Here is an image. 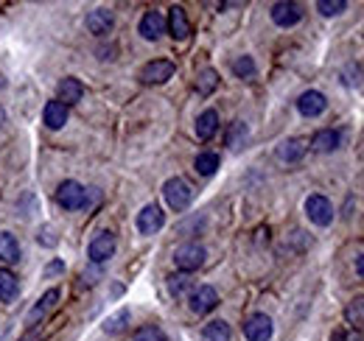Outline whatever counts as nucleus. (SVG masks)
<instances>
[{
	"label": "nucleus",
	"mask_w": 364,
	"mask_h": 341,
	"mask_svg": "<svg viewBox=\"0 0 364 341\" xmlns=\"http://www.w3.org/2000/svg\"><path fill=\"white\" fill-rule=\"evenodd\" d=\"M232 73L238 76V79H255V62H252V56H238L235 62H232Z\"/></svg>",
	"instance_id": "nucleus-27"
},
{
	"label": "nucleus",
	"mask_w": 364,
	"mask_h": 341,
	"mask_svg": "<svg viewBox=\"0 0 364 341\" xmlns=\"http://www.w3.org/2000/svg\"><path fill=\"white\" fill-rule=\"evenodd\" d=\"M339 143H342V134H339V131H333V129H322V131L314 134L311 148H314V151H333V148H339Z\"/></svg>",
	"instance_id": "nucleus-22"
},
{
	"label": "nucleus",
	"mask_w": 364,
	"mask_h": 341,
	"mask_svg": "<svg viewBox=\"0 0 364 341\" xmlns=\"http://www.w3.org/2000/svg\"><path fill=\"white\" fill-rule=\"evenodd\" d=\"M272 20H274V26H280V28L297 26V23L303 20V9H300L297 3H289V0L274 3V6H272Z\"/></svg>",
	"instance_id": "nucleus-8"
},
{
	"label": "nucleus",
	"mask_w": 364,
	"mask_h": 341,
	"mask_svg": "<svg viewBox=\"0 0 364 341\" xmlns=\"http://www.w3.org/2000/svg\"><path fill=\"white\" fill-rule=\"evenodd\" d=\"M56 302H59V291H56V288L46 291V294H43V299H40V302H37V305L28 310V316H26V325H31V328H34V325H40V322L46 319L48 310H53V305H56Z\"/></svg>",
	"instance_id": "nucleus-15"
},
{
	"label": "nucleus",
	"mask_w": 364,
	"mask_h": 341,
	"mask_svg": "<svg viewBox=\"0 0 364 341\" xmlns=\"http://www.w3.org/2000/svg\"><path fill=\"white\" fill-rule=\"evenodd\" d=\"M137 31H140V37H143V40L154 43V40H160V34L166 31V17H163L160 11H146V14L140 17Z\"/></svg>",
	"instance_id": "nucleus-10"
},
{
	"label": "nucleus",
	"mask_w": 364,
	"mask_h": 341,
	"mask_svg": "<svg viewBox=\"0 0 364 341\" xmlns=\"http://www.w3.org/2000/svg\"><path fill=\"white\" fill-rule=\"evenodd\" d=\"M17 294H20V280L9 269H0V302H14Z\"/></svg>",
	"instance_id": "nucleus-21"
},
{
	"label": "nucleus",
	"mask_w": 364,
	"mask_h": 341,
	"mask_svg": "<svg viewBox=\"0 0 364 341\" xmlns=\"http://www.w3.org/2000/svg\"><path fill=\"white\" fill-rule=\"evenodd\" d=\"M127 322H129V313H127V310H118L115 316H109V319L104 322V330H107V333H121V330L127 328Z\"/></svg>",
	"instance_id": "nucleus-30"
},
{
	"label": "nucleus",
	"mask_w": 364,
	"mask_h": 341,
	"mask_svg": "<svg viewBox=\"0 0 364 341\" xmlns=\"http://www.w3.org/2000/svg\"><path fill=\"white\" fill-rule=\"evenodd\" d=\"M205 247H199V244H182L180 249L174 252V263H177V269L182 271H196L202 263H205Z\"/></svg>",
	"instance_id": "nucleus-3"
},
{
	"label": "nucleus",
	"mask_w": 364,
	"mask_h": 341,
	"mask_svg": "<svg viewBox=\"0 0 364 341\" xmlns=\"http://www.w3.org/2000/svg\"><path fill=\"white\" fill-rule=\"evenodd\" d=\"M244 336L250 341H269L272 339V319L267 313H255L244 322Z\"/></svg>",
	"instance_id": "nucleus-7"
},
{
	"label": "nucleus",
	"mask_w": 364,
	"mask_h": 341,
	"mask_svg": "<svg viewBox=\"0 0 364 341\" xmlns=\"http://www.w3.org/2000/svg\"><path fill=\"white\" fill-rule=\"evenodd\" d=\"M90 260L92 263H107L109 257L115 255V235L112 232H98L90 241Z\"/></svg>",
	"instance_id": "nucleus-9"
},
{
	"label": "nucleus",
	"mask_w": 364,
	"mask_h": 341,
	"mask_svg": "<svg viewBox=\"0 0 364 341\" xmlns=\"http://www.w3.org/2000/svg\"><path fill=\"white\" fill-rule=\"evenodd\" d=\"M306 151H309V143L303 137H289V140H283L277 146V157L283 163H297V160H303Z\"/></svg>",
	"instance_id": "nucleus-13"
},
{
	"label": "nucleus",
	"mask_w": 364,
	"mask_h": 341,
	"mask_svg": "<svg viewBox=\"0 0 364 341\" xmlns=\"http://www.w3.org/2000/svg\"><path fill=\"white\" fill-rule=\"evenodd\" d=\"M56 202H59V207H65V210H85V207H87V190H85L79 182L68 179V182H62V185L56 188Z\"/></svg>",
	"instance_id": "nucleus-1"
},
{
	"label": "nucleus",
	"mask_w": 364,
	"mask_h": 341,
	"mask_svg": "<svg viewBox=\"0 0 364 341\" xmlns=\"http://www.w3.org/2000/svg\"><path fill=\"white\" fill-rule=\"evenodd\" d=\"M65 271V263L62 260H53V263H48L46 274H62Z\"/></svg>",
	"instance_id": "nucleus-33"
},
{
	"label": "nucleus",
	"mask_w": 364,
	"mask_h": 341,
	"mask_svg": "<svg viewBox=\"0 0 364 341\" xmlns=\"http://www.w3.org/2000/svg\"><path fill=\"white\" fill-rule=\"evenodd\" d=\"M219 129V112L216 109H205L199 118H196V137L199 140H210Z\"/></svg>",
	"instance_id": "nucleus-18"
},
{
	"label": "nucleus",
	"mask_w": 364,
	"mask_h": 341,
	"mask_svg": "<svg viewBox=\"0 0 364 341\" xmlns=\"http://www.w3.org/2000/svg\"><path fill=\"white\" fill-rule=\"evenodd\" d=\"M174 76V62H168V59H154V62H149L143 70H140V79L146 82V85H163V82H168Z\"/></svg>",
	"instance_id": "nucleus-4"
},
{
	"label": "nucleus",
	"mask_w": 364,
	"mask_h": 341,
	"mask_svg": "<svg viewBox=\"0 0 364 341\" xmlns=\"http://www.w3.org/2000/svg\"><path fill=\"white\" fill-rule=\"evenodd\" d=\"M188 288H191V277H188V274H171V277H168V291H171V297H182Z\"/></svg>",
	"instance_id": "nucleus-28"
},
{
	"label": "nucleus",
	"mask_w": 364,
	"mask_h": 341,
	"mask_svg": "<svg viewBox=\"0 0 364 341\" xmlns=\"http://www.w3.org/2000/svg\"><path fill=\"white\" fill-rule=\"evenodd\" d=\"M168 34L174 40H185L191 34V23H188V14L182 6H171L168 9Z\"/></svg>",
	"instance_id": "nucleus-16"
},
{
	"label": "nucleus",
	"mask_w": 364,
	"mask_h": 341,
	"mask_svg": "<svg viewBox=\"0 0 364 341\" xmlns=\"http://www.w3.org/2000/svg\"><path fill=\"white\" fill-rule=\"evenodd\" d=\"M20 341H40V333H34V328H31V330H28Z\"/></svg>",
	"instance_id": "nucleus-35"
},
{
	"label": "nucleus",
	"mask_w": 364,
	"mask_h": 341,
	"mask_svg": "<svg viewBox=\"0 0 364 341\" xmlns=\"http://www.w3.org/2000/svg\"><path fill=\"white\" fill-rule=\"evenodd\" d=\"M216 87H219V73H216V70H210V67H208V70H202V73H199V79H196V90H199V95H210Z\"/></svg>",
	"instance_id": "nucleus-25"
},
{
	"label": "nucleus",
	"mask_w": 364,
	"mask_h": 341,
	"mask_svg": "<svg viewBox=\"0 0 364 341\" xmlns=\"http://www.w3.org/2000/svg\"><path fill=\"white\" fill-rule=\"evenodd\" d=\"M356 271H359V277L364 280V255L359 257V260H356Z\"/></svg>",
	"instance_id": "nucleus-36"
},
{
	"label": "nucleus",
	"mask_w": 364,
	"mask_h": 341,
	"mask_svg": "<svg viewBox=\"0 0 364 341\" xmlns=\"http://www.w3.org/2000/svg\"><path fill=\"white\" fill-rule=\"evenodd\" d=\"M345 316H348V322H353V325H362L364 322V297H356L348 308H345Z\"/></svg>",
	"instance_id": "nucleus-29"
},
{
	"label": "nucleus",
	"mask_w": 364,
	"mask_h": 341,
	"mask_svg": "<svg viewBox=\"0 0 364 341\" xmlns=\"http://www.w3.org/2000/svg\"><path fill=\"white\" fill-rule=\"evenodd\" d=\"M135 341H166V333L157 325H143L135 333Z\"/></svg>",
	"instance_id": "nucleus-31"
},
{
	"label": "nucleus",
	"mask_w": 364,
	"mask_h": 341,
	"mask_svg": "<svg viewBox=\"0 0 364 341\" xmlns=\"http://www.w3.org/2000/svg\"><path fill=\"white\" fill-rule=\"evenodd\" d=\"M20 257H23L20 241L11 232H0V260L3 263H17Z\"/></svg>",
	"instance_id": "nucleus-19"
},
{
	"label": "nucleus",
	"mask_w": 364,
	"mask_h": 341,
	"mask_svg": "<svg viewBox=\"0 0 364 341\" xmlns=\"http://www.w3.org/2000/svg\"><path fill=\"white\" fill-rule=\"evenodd\" d=\"M43 118H46L48 129H62L65 124H68V107L59 104V101H48Z\"/></svg>",
	"instance_id": "nucleus-20"
},
{
	"label": "nucleus",
	"mask_w": 364,
	"mask_h": 341,
	"mask_svg": "<svg viewBox=\"0 0 364 341\" xmlns=\"http://www.w3.org/2000/svg\"><path fill=\"white\" fill-rule=\"evenodd\" d=\"M188 305H191V310L199 313V316H202V313H210V310L219 305V294H216L210 286H199V288L191 294V302H188Z\"/></svg>",
	"instance_id": "nucleus-11"
},
{
	"label": "nucleus",
	"mask_w": 364,
	"mask_h": 341,
	"mask_svg": "<svg viewBox=\"0 0 364 341\" xmlns=\"http://www.w3.org/2000/svg\"><path fill=\"white\" fill-rule=\"evenodd\" d=\"M202 341H230V325L228 322H222V319H216V322L205 325V330H202Z\"/></svg>",
	"instance_id": "nucleus-23"
},
{
	"label": "nucleus",
	"mask_w": 364,
	"mask_h": 341,
	"mask_svg": "<svg viewBox=\"0 0 364 341\" xmlns=\"http://www.w3.org/2000/svg\"><path fill=\"white\" fill-rule=\"evenodd\" d=\"M82 95H85V87L79 79H62L59 87H56V98H59V104H65V107H70V104H79L82 101Z\"/></svg>",
	"instance_id": "nucleus-14"
},
{
	"label": "nucleus",
	"mask_w": 364,
	"mask_h": 341,
	"mask_svg": "<svg viewBox=\"0 0 364 341\" xmlns=\"http://www.w3.org/2000/svg\"><path fill=\"white\" fill-rule=\"evenodd\" d=\"M163 224H166V213H163L157 205H146V207L137 213V229H140L143 235H154V232H160Z\"/></svg>",
	"instance_id": "nucleus-6"
},
{
	"label": "nucleus",
	"mask_w": 364,
	"mask_h": 341,
	"mask_svg": "<svg viewBox=\"0 0 364 341\" xmlns=\"http://www.w3.org/2000/svg\"><path fill=\"white\" fill-rule=\"evenodd\" d=\"M112 23H115V17H112V11L109 9H92L90 14H87V31L90 34H109V28H112Z\"/></svg>",
	"instance_id": "nucleus-17"
},
{
	"label": "nucleus",
	"mask_w": 364,
	"mask_h": 341,
	"mask_svg": "<svg viewBox=\"0 0 364 341\" xmlns=\"http://www.w3.org/2000/svg\"><path fill=\"white\" fill-rule=\"evenodd\" d=\"M325 107H328V101H325V95L317 92V90H309V92H303V95L297 98V109H300V115H306V118L322 115Z\"/></svg>",
	"instance_id": "nucleus-12"
},
{
	"label": "nucleus",
	"mask_w": 364,
	"mask_h": 341,
	"mask_svg": "<svg viewBox=\"0 0 364 341\" xmlns=\"http://www.w3.org/2000/svg\"><path fill=\"white\" fill-rule=\"evenodd\" d=\"M6 124V112H3V107H0V126Z\"/></svg>",
	"instance_id": "nucleus-37"
},
{
	"label": "nucleus",
	"mask_w": 364,
	"mask_h": 341,
	"mask_svg": "<svg viewBox=\"0 0 364 341\" xmlns=\"http://www.w3.org/2000/svg\"><path fill=\"white\" fill-rule=\"evenodd\" d=\"M306 213H309V218H311L317 227H328V224L333 221V207H331V202H328L325 196H319V193L306 199Z\"/></svg>",
	"instance_id": "nucleus-5"
},
{
	"label": "nucleus",
	"mask_w": 364,
	"mask_h": 341,
	"mask_svg": "<svg viewBox=\"0 0 364 341\" xmlns=\"http://www.w3.org/2000/svg\"><path fill=\"white\" fill-rule=\"evenodd\" d=\"M163 196H166V202H168L171 210H185L191 205V199H193V188L185 179L174 176V179H168L163 185Z\"/></svg>",
	"instance_id": "nucleus-2"
},
{
	"label": "nucleus",
	"mask_w": 364,
	"mask_h": 341,
	"mask_svg": "<svg viewBox=\"0 0 364 341\" xmlns=\"http://www.w3.org/2000/svg\"><path fill=\"white\" fill-rule=\"evenodd\" d=\"M333 341H364V336L362 333H348V336H345V333H336Z\"/></svg>",
	"instance_id": "nucleus-34"
},
{
	"label": "nucleus",
	"mask_w": 364,
	"mask_h": 341,
	"mask_svg": "<svg viewBox=\"0 0 364 341\" xmlns=\"http://www.w3.org/2000/svg\"><path fill=\"white\" fill-rule=\"evenodd\" d=\"M317 9L325 17H336V14H342V11L348 9V3H345V0H319Z\"/></svg>",
	"instance_id": "nucleus-32"
},
{
	"label": "nucleus",
	"mask_w": 364,
	"mask_h": 341,
	"mask_svg": "<svg viewBox=\"0 0 364 341\" xmlns=\"http://www.w3.org/2000/svg\"><path fill=\"white\" fill-rule=\"evenodd\" d=\"M193 168L199 170L202 176H210V173H216V168H219V154H213V151H205V154H199V157H196V163H193Z\"/></svg>",
	"instance_id": "nucleus-24"
},
{
	"label": "nucleus",
	"mask_w": 364,
	"mask_h": 341,
	"mask_svg": "<svg viewBox=\"0 0 364 341\" xmlns=\"http://www.w3.org/2000/svg\"><path fill=\"white\" fill-rule=\"evenodd\" d=\"M247 124H241V121H232L228 129V146L235 151V148H241L244 146V140H247Z\"/></svg>",
	"instance_id": "nucleus-26"
}]
</instances>
